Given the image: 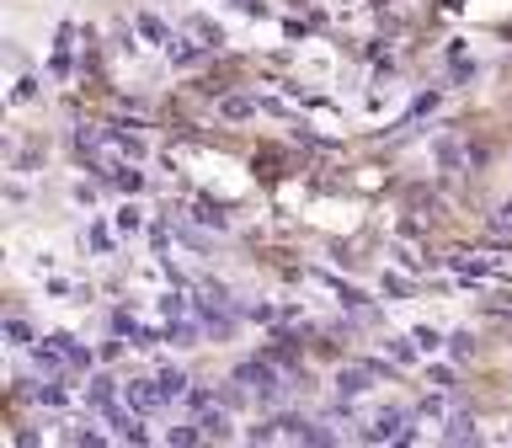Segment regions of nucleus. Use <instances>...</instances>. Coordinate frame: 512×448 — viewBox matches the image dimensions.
<instances>
[{
  "label": "nucleus",
  "mask_w": 512,
  "mask_h": 448,
  "mask_svg": "<svg viewBox=\"0 0 512 448\" xmlns=\"http://www.w3.org/2000/svg\"><path fill=\"white\" fill-rule=\"evenodd\" d=\"M411 336H416V347H422V352H438V347H443V342H448V336H443V331H438V326H416V331H411Z\"/></svg>",
  "instance_id": "12"
},
{
  "label": "nucleus",
  "mask_w": 512,
  "mask_h": 448,
  "mask_svg": "<svg viewBox=\"0 0 512 448\" xmlns=\"http://www.w3.org/2000/svg\"><path fill=\"white\" fill-rule=\"evenodd\" d=\"M112 224H118V235H139L144 230V208L139 203H123L118 214H112Z\"/></svg>",
  "instance_id": "10"
},
{
  "label": "nucleus",
  "mask_w": 512,
  "mask_h": 448,
  "mask_svg": "<svg viewBox=\"0 0 512 448\" xmlns=\"http://www.w3.org/2000/svg\"><path fill=\"white\" fill-rule=\"evenodd\" d=\"M363 438L368 443H416V432H411V416L406 411H379L374 422L363 427Z\"/></svg>",
  "instance_id": "2"
},
{
  "label": "nucleus",
  "mask_w": 512,
  "mask_h": 448,
  "mask_svg": "<svg viewBox=\"0 0 512 448\" xmlns=\"http://www.w3.org/2000/svg\"><path fill=\"white\" fill-rule=\"evenodd\" d=\"M235 379H246V390L256 395V406H278V400L288 395L283 374H278V368H272L267 358H262V363H240V368H235Z\"/></svg>",
  "instance_id": "1"
},
{
  "label": "nucleus",
  "mask_w": 512,
  "mask_h": 448,
  "mask_svg": "<svg viewBox=\"0 0 512 448\" xmlns=\"http://www.w3.org/2000/svg\"><path fill=\"white\" fill-rule=\"evenodd\" d=\"M123 400H128V406H134L139 416H150V411L166 406V395H160L155 379H123Z\"/></svg>",
  "instance_id": "5"
},
{
  "label": "nucleus",
  "mask_w": 512,
  "mask_h": 448,
  "mask_svg": "<svg viewBox=\"0 0 512 448\" xmlns=\"http://www.w3.org/2000/svg\"><path fill=\"white\" fill-rule=\"evenodd\" d=\"M32 342H38V336H32V326H27V320H6V347L11 352H32Z\"/></svg>",
  "instance_id": "8"
},
{
  "label": "nucleus",
  "mask_w": 512,
  "mask_h": 448,
  "mask_svg": "<svg viewBox=\"0 0 512 448\" xmlns=\"http://www.w3.org/2000/svg\"><path fill=\"white\" fill-rule=\"evenodd\" d=\"M139 32H144V38H150L155 48H166V54H171V43H176V32H171L166 22H155V16H139Z\"/></svg>",
  "instance_id": "9"
},
{
  "label": "nucleus",
  "mask_w": 512,
  "mask_h": 448,
  "mask_svg": "<svg viewBox=\"0 0 512 448\" xmlns=\"http://www.w3.org/2000/svg\"><path fill=\"white\" fill-rule=\"evenodd\" d=\"M443 438H448V443H464V438L475 443V416H464V411H454V416H448V432H443Z\"/></svg>",
  "instance_id": "11"
},
{
  "label": "nucleus",
  "mask_w": 512,
  "mask_h": 448,
  "mask_svg": "<svg viewBox=\"0 0 512 448\" xmlns=\"http://www.w3.org/2000/svg\"><path fill=\"white\" fill-rule=\"evenodd\" d=\"M118 400H123V379H112V374H91V379H86V406H91V411L107 416Z\"/></svg>",
  "instance_id": "4"
},
{
  "label": "nucleus",
  "mask_w": 512,
  "mask_h": 448,
  "mask_svg": "<svg viewBox=\"0 0 512 448\" xmlns=\"http://www.w3.org/2000/svg\"><path fill=\"white\" fill-rule=\"evenodd\" d=\"M80 251H86L91 262H112V256H118V224L107 230L102 219H91L86 230H80Z\"/></svg>",
  "instance_id": "3"
},
{
  "label": "nucleus",
  "mask_w": 512,
  "mask_h": 448,
  "mask_svg": "<svg viewBox=\"0 0 512 448\" xmlns=\"http://www.w3.org/2000/svg\"><path fill=\"white\" fill-rule=\"evenodd\" d=\"M374 390V368H336V395L342 400H363Z\"/></svg>",
  "instance_id": "6"
},
{
  "label": "nucleus",
  "mask_w": 512,
  "mask_h": 448,
  "mask_svg": "<svg viewBox=\"0 0 512 448\" xmlns=\"http://www.w3.org/2000/svg\"><path fill=\"white\" fill-rule=\"evenodd\" d=\"M448 352H454V358H475V336L470 331H454V336H448Z\"/></svg>",
  "instance_id": "13"
},
{
  "label": "nucleus",
  "mask_w": 512,
  "mask_h": 448,
  "mask_svg": "<svg viewBox=\"0 0 512 448\" xmlns=\"http://www.w3.org/2000/svg\"><path fill=\"white\" fill-rule=\"evenodd\" d=\"M112 331H118V336H128V347H155V336L150 331H144V320L139 315H128V310H112Z\"/></svg>",
  "instance_id": "7"
}]
</instances>
